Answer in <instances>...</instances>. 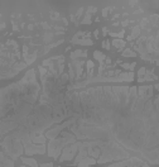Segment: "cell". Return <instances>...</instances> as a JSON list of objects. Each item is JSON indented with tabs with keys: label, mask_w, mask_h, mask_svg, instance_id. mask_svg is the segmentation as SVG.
<instances>
[{
	"label": "cell",
	"mask_w": 159,
	"mask_h": 167,
	"mask_svg": "<svg viewBox=\"0 0 159 167\" xmlns=\"http://www.w3.org/2000/svg\"><path fill=\"white\" fill-rule=\"evenodd\" d=\"M78 152V146H77V142L76 143H72V144H68L62 149L61 152V156H60V161L61 162H64V161H70L76 156V153Z\"/></svg>",
	"instance_id": "obj_1"
},
{
	"label": "cell",
	"mask_w": 159,
	"mask_h": 167,
	"mask_svg": "<svg viewBox=\"0 0 159 167\" xmlns=\"http://www.w3.org/2000/svg\"><path fill=\"white\" fill-rule=\"evenodd\" d=\"M86 63L85 61H73L72 62V66H73V71H75V80H80L82 79V72H84V66Z\"/></svg>",
	"instance_id": "obj_2"
},
{
	"label": "cell",
	"mask_w": 159,
	"mask_h": 167,
	"mask_svg": "<svg viewBox=\"0 0 159 167\" xmlns=\"http://www.w3.org/2000/svg\"><path fill=\"white\" fill-rule=\"evenodd\" d=\"M87 151V156L88 157H92V158H99L100 155H101V149L100 147H90L86 149Z\"/></svg>",
	"instance_id": "obj_3"
},
{
	"label": "cell",
	"mask_w": 159,
	"mask_h": 167,
	"mask_svg": "<svg viewBox=\"0 0 159 167\" xmlns=\"http://www.w3.org/2000/svg\"><path fill=\"white\" fill-rule=\"evenodd\" d=\"M96 163V159L95 158H92V157H85L82 161H80L77 163V166L78 167H87V166H91V165H95Z\"/></svg>",
	"instance_id": "obj_4"
},
{
	"label": "cell",
	"mask_w": 159,
	"mask_h": 167,
	"mask_svg": "<svg viewBox=\"0 0 159 167\" xmlns=\"http://www.w3.org/2000/svg\"><path fill=\"white\" fill-rule=\"evenodd\" d=\"M46 141H47V138L44 137V134H38V135H34V137L30 138V142L34 144H46Z\"/></svg>",
	"instance_id": "obj_5"
},
{
	"label": "cell",
	"mask_w": 159,
	"mask_h": 167,
	"mask_svg": "<svg viewBox=\"0 0 159 167\" xmlns=\"http://www.w3.org/2000/svg\"><path fill=\"white\" fill-rule=\"evenodd\" d=\"M85 157H87V151H86V149H78V155L75 157L76 159L73 161V165L77 166V163H78L80 161H82V159H84Z\"/></svg>",
	"instance_id": "obj_6"
},
{
	"label": "cell",
	"mask_w": 159,
	"mask_h": 167,
	"mask_svg": "<svg viewBox=\"0 0 159 167\" xmlns=\"http://www.w3.org/2000/svg\"><path fill=\"white\" fill-rule=\"evenodd\" d=\"M22 161L24 165L29 166V167H38V163L34 158H28V157H22Z\"/></svg>",
	"instance_id": "obj_7"
},
{
	"label": "cell",
	"mask_w": 159,
	"mask_h": 167,
	"mask_svg": "<svg viewBox=\"0 0 159 167\" xmlns=\"http://www.w3.org/2000/svg\"><path fill=\"white\" fill-rule=\"evenodd\" d=\"M106 167H130V162H129V158H127V159H123L120 162L112 163V165H109Z\"/></svg>",
	"instance_id": "obj_8"
},
{
	"label": "cell",
	"mask_w": 159,
	"mask_h": 167,
	"mask_svg": "<svg viewBox=\"0 0 159 167\" xmlns=\"http://www.w3.org/2000/svg\"><path fill=\"white\" fill-rule=\"evenodd\" d=\"M36 60H37V52H34L33 55H27L25 57H24V62L27 63V66H28V65H32Z\"/></svg>",
	"instance_id": "obj_9"
},
{
	"label": "cell",
	"mask_w": 159,
	"mask_h": 167,
	"mask_svg": "<svg viewBox=\"0 0 159 167\" xmlns=\"http://www.w3.org/2000/svg\"><path fill=\"white\" fill-rule=\"evenodd\" d=\"M94 57H95V60H97L100 63H103V61H105V58H106V56L102 53V52H100V51H95L94 52Z\"/></svg>",
	"instance_id": "obj_10"
},
{
	"label": "cell",
	"mask_w": 159,
	"mask_h": 167,
	"mask_svg": "<svg viewBox=\"0 0 159 167\" xmlns=\"http://www.w3.org/2000/svg\"><path fill=\"white\" fill-rule=\"evenodd\" d=\"M73 44H81V46H92V44H94V42H92L91 39H88V38H86V39H77Z\"/></svg>",
	"instance_id": "obj_11"
},
{
	"label": "cell",
	"mask_w": 159,
	"mask_h": 167,
	"mask_svg": "<svg viewBox=\"0 0 159 167\" xmlns=\"http://www.w3.org/2000/svg\"><path fill=\"white\" fill-rule=\"evenodd\" d=\"M112 44L117 48V51H121L124 47H125V42H124L123 39H114L112 41Z\"/></svg>",
	"instance_id": "obj_12"
},
{
	"label": "cell",
	"mask_w": 159,
	"mask_h": 167,
	"mask_svg": "<svg viewBox=\"0 0 159 167\" xmlns=\"http://www.w3.org/2000/svg\"><path fill=\"white\" fill-rule=\"evenodd\" d=\"M82 52H84V51H81V50H76L75 52H72V53H71V60L72 61H77L80 57H82Z\"/></svg>",
	"instance_id": "obj_13"
},
{
	"label": "cell",
	"mask_w": 159,
	"mask_h": 167,
	"mask_svg": "<svg viewBox=\"0 0 159 167\" xmlns=\"http://www.w3.org/2000/svg\"><path fill=\"white\" fill-rule=\"evenodd\" d=\"M123 57H136V53L131 51L130 48H126V50L123 51Z\"/></svg>",
	"instance_id": "obj_14"
},
{
	"label": "cell",
	"mask_w": 159,
	"mask_h": 167,
	"mask_svg": "<svg viewBox=\"0 0 159 167\" xmlns=\"http://www.w3.org/2000/svg\"><path fill=\"white\" fill-rule=\"evenodd\" d=\"M139 33H140V28H139V26H135V27H133V29H131L130 37L133 38V39H135V38L139 36Z\"/></svg>",
	"instance_id": "obj_15"
},
{
	"label": "cell",
	"mask_w": 159,
	"mask_h": 167,
	"mask_svg": "<svg viewBox=\"0 0 159 167\" xmlns=\"http://www.w3.org/2000/svg\"><path fill=\"white\" fill-rule=\"evenodd\" d=\"M149 20H150V22L151 23H153V27L154 28H157L158 27V15H157V14H154V15H151V17H149Z\"/></svg>",
	"instance_id": "obj_16"
},
{
	"label": "cell",
	"mask_w": 159,
	"mask_h": 167,
	"mask_svg": "<svg viewBox=\"0 0 159 167\" xmlns=\"http://www.w3.org/2000/svg\"><path fill=\"white\" fill-rule=\"evenodd\" d=\"M53 37H54L53 33H46V34H44V38H43V42H44V43H47V42L53 39Z\"/></svg>",
	"instance_id": "obj_17"
},
{
	"label": "cell",
	"mask_w": 159,
	"mask_h": 167,
	"mask_svg": "<svg viewBox=\"0 0 159 167\" xmlns=\"http://www.w3.org/2000/svg\"><path fill=\"white\" fill-rule=\"evenodd\" d=\"M82 24H91V15L90 14H86L82 19Z\"/></svg>",
	"instance_id": "obj_18"
},
{
	"label": "cell",
	"mask_w": 159,
	"mask_h": 167,
	"mask_svg": "<svg viewBox=\"0 0 159 167\" xmlns=\"http://www.w3.org/2000/svg\"><path fill=\"white\" fill-rule=\"evenodd\" d=\"M38 70H39V72H40V77L46 76V75H47V72H48V68L43 67V66H39V67H38Z\"/></svg>",
	"instance_id": "obj_19"
},
{
	"label": "cell",
	"mask_w": 159,
	"mask_h": 167,
	"mask_svg": "<svg viewBox=\"0 0 159 167\" xmlns=\"http://www.w3.org/2000/svg\"><path fill=\"white\" fill-rule=\"evenodd\" d=\"M124 34H125V32H124V30H121L120 33H110V36H111V37H116V39H117V38L120 39L121 37H124Z\"/></svg>",
	"instance_id": "obj_20"
},
{
	"label": "cell",
	"mask_w": 159,
	"mask_h": 167,
	"mask_svg": "<svg viewBox=\"0 0 159 167\" xmlns=\"http://www.w3.org/2000/svg\"><path fill=\"white\" fill-rule=\"evenodd\" d=\"M145 72H147V68H145V67H141V68L139 70V74H138V75H139V77H144Z\"/></svg>",
	"instance_id": "obj_21"
},
{
	"label": "cell",
	"mask_w": 159,
	"mask_h": 167,
	"mask_svg": "<svg viewBox=\"0 0 159 167\" xmlns=\"http://www.w3.org/2000/svg\"><path fill=\"white\" fill-rule=\"evenodd\" d=\"M102 46H103V48H105V50H110V42H109V41H103Z\"/></svg>",
	"instance_id": "obj_22"
},
{
	"label": "cell",
	"mask_w": 159,
	"mask_h": 167,
	"mask_svg": "<svg viewBox=\"0 0 159 167\" xmlns=\"http://www.w3.org/2000/svg\"><path fill=\"white\" fill-rule=\"evenodd\" d=\"M96 10H97V9H96L95 6H90V8L87 9V14H91V13H96Z\"/></svg>",
	"instance_id": "obj_23"
},
{
	"label": "cell",
	"mask_w": 159,
	"mask_h": 167,
	"mask_svg": "<svg viewBox=\"0 0 159 167\" xmlns=\"http://www.w3.org/2000/svg\"><path fill=\"white\" fill-rule=\"evenodd\" d=\"M109 12H110L109 8H105V9L102 10V15H103V18H108V13H109Z\"/></svg>",
	"instance_id": "obj_24"
},
{
	"label": "cell",
	"mask_w": 159,
	"mask_h": 167,
	"mask_svg": "<svg viewBox=\"0 0 159 167\" xmlns=\"http://www.w3.org/2000/svg\"><path fill=\"white\" fill-rule=\"evenodd\" d=\"M82 13H84V8H80V10L77 12V15H75V17H76V18H81Z\"/></svg>",
	"instance_id": "obj_25"
},
{
	"label": "cell",
	"mask_w": 159,
	"mask_h": 167,
	"mask_svg": "<svg viewBox=\"0 0 159 167\" xmlns=\"http://www.w3.org/2000/svg\"><path fill=\"white\" fill-rule=\"evenodd\" d=\"M51 18L53 19V20H57L58 18H60V14H58V13H54V14H52V17H51Z\"/></svg>",
	"instance_id": "obj_26"
},
{
	"label": "cell",
	"mask_w": 159,
	"mask_h": 167,
	"mask_svg": "<svg viewBox=\"0 0 159 167\" xmlns=\"http://www.w3.org/2000/svg\"><path fill=\"white\" fill-rule=\"evenodd\" d=\"M40 167H53V163H42Z\"/></svg>",
	"instance_id": "obj_27"
},
{
	"label": "cell",
	"mask_w": 159,
	"mask_h": 167,
	"mask_svg": "<svg viewBox=\"0 0 159 167\" xmlns=\"http://www.w3.org/2000/svg\"><path fill=\"white\" fill-rule=\"evenodd\" d=\"M28 46H23V53L24 55H27V53H28Z\"/></svg>",
	"instance_id": "obj_28"
},
{
	"label": "cell",
	"mask_w": 159,
	"mask_h": 167,
	"mask_svg": "<svg viewBox=\"0 0 159 167\" xmlns=\"http://www.w3.org/2000/svg\"><path fill=\"white\" fill-rule=\"evenodd\" d=\"M42 26H43V28H44V29H49V26H48V23H46V22H44V23H42Z\"/></svg>",
	"instance_id": "obj_29"
},
{
	"label": "cell",
	"mask_w": 159,
	"mask_h": 167,
	"mask_svg": "<svg viewBox=\"0 0 159 167\" xmlns=\"http://www.w3.org/2000/svg\"><path fill=\"white\" fill-rule=\"evenodd\" d=\"M127 24H129V20H124V22H123V27H126Z\"/></svg>",
	"instance_id": "obj_30"
},
{
	"label": "cell",
	"mask_w": 159,
	"mask_h": 167,
	"mask_svg": "<svg viewBox=\"0 0 159 167\" xmlns=\"http://www.w3.org/2000/svg\"><path fill=\"white\" fill-rule=\"evenodd\" d=\"M102 33H103V36H106V33H108V28H103V29H102Z\"/></svg>",
	"instance_id": "obj_31"
},
{
	"label": "cell",
	"mask_w": 159,
	"mask_h": 167,
	"mask_svg": "<svg viewBox=\"0 0 159 167\" xmlns=\"http://www.w3.org/2000/svg\"><path fill=\"white\" fill-rule=\"evenodd\" d=\"M4 28H5V23H1V24H0V30L4 29Z\"/></svg>",
	"instance_id": "obj_32"
},
{
	"label": "cell",
	"mask_w": 159,
	"mask_h": 167,
	"mask_svg": "<svg viewBox=\"0 0 159 167\" xmlns=\"http://www.w3.org/2000/svg\"><path fill=\"white\" fill-rule=\"evenodd\" d=\"M94 36H95V38H99L97 36H99V30H95L94 32Z\"/></svg>",
	"instance_id": "obj_33"
},
{
	"label": "cell",
	"mask_w": 159,
	"mask_h": 167,
	"mask_svg": "<svg viewBox=\"0 0 159 167\" xmlns=\"http://www.w3.org/2000/svg\"><path fill=\"white\" fill-rule=\"evenodd\" d=\"M33 28H34V27L32 26V24H29V26H28V29H29V30H32V29H33Z\"/></svg>",
	"instance_id": "obj_34"
},
{
	"label": "cell",
	"mask_w": 159,
	"mask_h": 167,
	"mask_svg": "<svg viewBox=\"0 0 159 167\" xmlns=\"http://www.w3.org/2000/svg\"><path fill=\"white\" fill-rule=\"evenodd\" d=\"M22 167H27V166H25V165H23V166H22Z\"/></svg>",
	"instance_id": "obj_35"
},
{
	"label": "cell",
	"mask_w": 159,
	"mask_h": 167,
	"mask_svg": "<svg viewBox=\"0 0 159 167\" xmlns=\"http://www.w3.org/2000/svg\"><path fill=\"white\" fill-rule=\"evenodd\" d=\"M58 167H60V166H58Z\"/></svg>",
	"instance_id": "obj_36"
}]
</instances>
